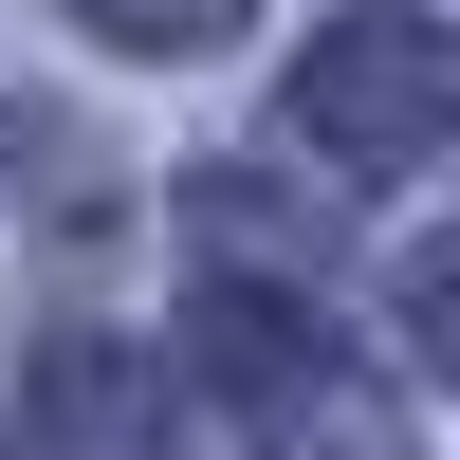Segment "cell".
<instances>
[{
  "mask_svg": "<svg viewBox=\"0 0 460 460\" xmlns=\"http://www.w3.org/2000/svg\"><path fill=\"white\" fill-rule=\"evenodd\" d=\"M442 111H460V56L424 19H332L314 56H295V129H314L332 166H424Z\"/></svg>",
  "mask_w": 460,
  "mask_h": 460,
  "instance_id": "cell-1",
  "label": "cell"
},
{
  "mask_svg": "<svg viewBox=\"0 0 460 460\" xmlns=\"http://www.w3.org/2000/svg\"><path fill=\"white\" fill-rule=\"evenodd\" d=\"M221 368H240V405H258V442L277 460H405V424H387V387H368L332 332H295L277 295H221Z\"/></svg>",
  "mask_w": 460,
  "mask_h": 460,
  "instance_id": "cell-2",
  "label": "cell"
},
{
  "mask_svg": "<svg viewBox=\"0 0 460 460\" xmlns=\"http://www.w3.org/2000/svg\"><path fill=\"white\" fill-rule=\"evenodd\" d=\"M19 460H147V368L129 350H56L19 405Z\"/></svg>",
  "mask_w": 460,
  "mask_h": 460,
  "instance_id": "cell-3",
  "label": "cell"
},
{
  "mask_svg": "<svg viewBox=\"0 0 460 460\" xmlns=\"http://www.w3.org/2000/svg\"><path fill=\"white\" fill-rule=\"evenodd\" d=\"M74 19L111 56H203V37H240V0H74Z\"/></svg>",
  "mask_w": 460,
  "mask_h": 460,
  "instance_id": "cell-4",
  "label": "cell"
},
{
  "mask_svg": "<svg viewBox=\"0 0 460 460\" xmlns=\"http://www.w3.org/2000/svg\"><path fill=\"white\" fill-rule=\"evenodd\" d=\"M424 332H442V368H460V240H442V277H424Z\"/></svg>",
  "mask_w": 460,
  "mask_h": 460,
  "instance_id": "cell-5",
  "label": "cell"
}]
</instances>
